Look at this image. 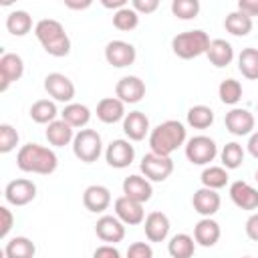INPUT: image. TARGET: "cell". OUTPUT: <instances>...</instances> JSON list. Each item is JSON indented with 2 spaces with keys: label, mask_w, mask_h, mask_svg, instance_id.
<instances>
[{
  "label": "cell",
  "mask_w": 258,
  "mask_h": 258,
  "mask_svg": "<svg viewBox=\"0 0 258 258\" xmlns=\"http://www.w3.org/2000/svg\"><path fill=\"white\" fill-rule=\"evenodd\" d=\"M16 165L24 173L50 175L58 167V157L50 147L38 143H26L16 153Z\"/></svg>",
  "instance_id": "cell-1"
},
{
  "label": "cell",
  "mask_w": 258,
  "mask_h": 258,
  "mask_svg": "<svg viewBox=\"0 0 258 258\" xmlns=\"http://www.w3.org/2000/svg\"><path fill=\"white\" fill-rule=\"evenodd\" d=\"M185 139H187V133H185L183 123H179L175 119H167L151 129L149 147H151V153L169 157L177 147L185 145Z\"/></svg>",
  "instance_id": "cell-2"
},
{
  "label": "cell",
  "mask_w": 258,
  "mask_h": 258,
  "mask_svg": "<svg viewBox=\"0 0 258 258\" xmlns=\"http://www.w3.org/2000/svg\"><path fill=\"white\" fill-rule=\"evenodd\" d=\"M34 34H36L38 42L42 44V48L50 56L60 58V56H67L71 52V38L58 20H54V18L38 20L34 26Z\"/></svg>",
  "instance_id": "cell-3"
},
{
  "label": "cell",
  "mask_w": 258,
  "mask_h": 258,
  "mask_svg": "<svg viewBox=\"0 0 258 258\" xmlns=\"http://www.w3.org/2000/svg\"><path fill=\"white\" fill-rule=\"evenodd\" d=\"M210 36L208 32L196 28V30H185V32H179L171 38V50L175 56L183 58V60H189V58H198L202 54L208 52V46H210Z\"/></svg>",
  "instance_id": "cell-4"
},
{
  "label": "cell",
  "mask_w": 258,
  "mask_h": 258,
  "mask_svg": "<svg viewBox=\"0 0 258 258\" xmlns=\"http://www.w3.org/2000/svg\"><path fill=\"white\" fill-rule=\"evenodd\" d=\"M73 153L79 161L83 163H93L101 157L103 153V141L101 135L95 129H81L79 133H75L73 139Z\"/></svg>",
  "instance_id": "cell-5"
},
{
  "label": "cell",
  "mask_w": 258,
  "mask_h": 258,
  "mask_svg": "<svg viewBox=\"0 0 258 258\" xmlns=\"http://www.w3.org/2000/svg\"><path fill=\"white\" fill-rule=\"evenodd\" d=\"M218 155V145L208 135H196L185 141V157L194 165H208Z\"/></svg>",
  "instance_id": "cell-6"
},
{
  "label": "cell",
  "mask_w": 258,
  "mask_h": 258,
  "mask_svg": "<svg viewBox=\"0 0 258 258\" xmlns=\"http://www.w3.org/2000/svg\"><path fill=\"white\" fill-rule=\"evenodd\" d=\"M141 173L149 179V181H165L171 173H173V161L171 157H163V155H155V153H145L141 159Z\"/></svg>",
  "instance_id": "cell-7"
},
{
  "label": "cell",
  "mask_w": 258,
  "mask_h": 258,
  "mask_svg": "<svg viewBox=\"0 0 258 258\" xmlns=\"http://www.w3.org/2000/svg\"><path fill=\"white\" fill-rule=\"evenodd\" d=\"M24 75V60L16 52H4L0 56V93H6L8 87L20 81Z\"/></svg>",
  "instance_id": "cell-8"
},
{
  "label": "cell",
  "mask_w": 258,
  "mask_h": 258,
  "mask_svg": "<svg viewBox=\"0 0 258 258\" xmlns=\"http://www.w3.org/2000/svg\"><path fill=\"white\" fill-rule=\"evenodd\" d=\"M4 198L10 206H16V208L26 206L36 198V183L26 177L12 179V181H8V185L4 189Z\"/></svg>",
  "instance_id": "cell-9"
},
{
  "label": "cell",
  "mask_w": 258,
  "mask_h": 258,
  "mask_svg": "<svg viewBox=\"0 0 258 258\" xmlns=\"http://www.w3.org/2000/svg\"><path fill=\"white\" fill-rule=\"evenodd\" d=\"M137 58V50L131 42H125V40H111L107 42L105 46V60L115 67V69H125V67H131Z\"/></svg>",
  "instance_id": "cell-10"
},
{
  "label": "cell",
  "mask_w": 258,
  "mask_h": 258,
  "mask_svg": "<svg viewBox=\"0 0 258 258\" xmlns=\"http://www.w3.org/2000/svg\"><path fill=\"white\" fill-rule=\"evenodd\" d=\"M44 91L58 103L71 105V101L75 99V85L62 73H48L44 77Z\"/></svg>",
  "instance_id": "cell-11"
},
{
  "label": "cell",
  "mask_w": 258,
  "mask_h": 258,
  "mask_svg": "<svg viewBox=\"0 0 258 258\" xmlns=\"http://www.w3.org/2000/svg\"><path fill=\"white\" fill-rule=\"evenodd\" d=\"M105 159L115 169H125L135 159V147L127 139H113L105 149Z\"/></svg>",
  "instance_id": "cell-12"
},
{
  "label": "cell",
  "mask_w": 258,
  "mask_h": 258,
  "mask_svg": "<svg viewBox=\"0 0 258 258\" xmlns=\"http://www.w3.org/2000/svg\"><path fill=\"white\" fill-rule=\"evenodd\" d=\"M115 95L123 103H129V105L139 103L145 97V83L135 75L121 77L117 81V85H115Z\"/></svg>",
  "instance_id": "cell-13"
},
{
  "label": "cell",
  "mask_w": 258,
  "mask_h": 258,
  "mask_svg": "<svg viewBox=\"0 0 258 258\" xmlns=\"http://www.w3.org/2000/svg\"><path fill=\"white\" fill-rule=\"evenodd\" d=\"M95 234L105 244H117L125 238V224L117 216H101L95 224Z\"/></svg>",
  "instance_id": "cell-14"
},
{
  "label": "cell",
  "mask_w": 258,
  "mask_h": 258,
  "mask_svg": "<svg viewBox=\"0 0 258 258\" xmlns=\"http://www.w3.org/2000/svg\"><path fill=\"white\" fill-rule=\"evenodd\" d=\"M226 129L236 135V137H244V135H252V129H254V115L248 111V109H240V107H234L232 111L226 113Z\"/></svg>",
  "instance_id": "cell-15"
},
{
  "label": "cell",
  "mask_w": 258,
  "mask_h": 258,
  "mask_svg": "<svg viewBox=\"0 0 258 258\" xmlns=\"http://www.w3.org/2000/svg\"><path fill=\"white\" fill-rule=\"evenodd\" d=\"M115 216L125 224V226H137L145 222V210L143 204L129 200L127 196H121L115 200Z\"/></svg>",
  "instance_id": "cell-16"
},
{
  "label": "cell",
  "mask_w": 258,
  "mask_h": 258,
  "mask_svg": "<svg viewBox=\"0 0 258 258\" xmlns=\"http://www.w3.org/2000/svg\"><path fill=\"white\" fill-rule=\"evenodd\" d=\"M123 196H127L129 200H135L139 204H145L151 200L153 196V187H151V181L143 175H129L123 179Z\"/></svg>",
  "instance_id": "cell-17"
},
{
  "label": "cell",
  "mask_w": 258,
  "mask_h": 258,
  "mask_svg": "<svg viewBox=\"0 0 258 258\" xmlns=\"http://www.w3.org/2000/svg\"><path fill=\"white\" fill-rule=\"evenodd\" d=\"M230 198L240 210H246V212L258 210V189L242 179H238L230 185Z\"/></svg>",
  "instance_id": "cell-18"
},
{
  "label": "cell",
  "mask_w": 258,
  "mask_h": 258,
  "mask_svg": "<svg viewBox=\"0 0 258 258\" xmlns=\"http://www.w3.org/2000/svg\"><path fill=\"white\" fill-rule=\"evenodd\" d=\"M220 204H222L220 194L210 187H200L191 198V206L202 218H212L220 210Z\"/></svg>",
  "instance_id": "cell-19"
},
{
  "label": "cell",
  "mask_w": 258,
  "mask_h": 258,
  "mask_svg": "<svg viewBox=\"0 0 258 258\" xmlns=\"http://www.w3.org/2000/svg\"><path fill=\"white\" fill-rule=\"evenodd\" d=\"M143 230H145V238L149 242H163L169 234V218L163 214V212H151L145 216V222H143Z\"/></svg>",
  "instance_id": "cell-20"
},
{
  "label": "cell",
  "mask_w": 258,
  "mask_h": 258,
  "mask_svg": "<svg viewBox=\"0 0 258 258\" xmlns=\"http://www.w3.org/2000/svg\"><path fill=\"white\" fill-rule=\"evenodd\" d=\"M83 206L89 212H93V214L105 212L111 206V191H109V187L99 185V183L89 185L85 189V194H83Z\"/></svg>",
  "instance_id": "cell-21"
},
{
  "label": "cell",
  "mask_w": 258,
  "mask_h": 258,
  "mask_svg": "<svg viewBox=\"0 0 258 258\" xmlns=\"http://www.w3.org/2000/svg\"><path fill=\"white\" fill-rule=\"evenodd\" d=\"M123 133L129 137V141H141L145 139L149 131V119L143 111H131L123 119Z\"/></svg>",
  "instance_id": "cell-22"
},
{
  "label": "cell",
  "mask_w": 258,
  "mask_h": 258,
  "mask_svg": "<svg viewBox=\"0 0 258 258\" xmlns=\"http://www.w3.org/2000/svg\"><path fill=\"white\" fill-rule=\"evenodd\" d=\"M125 103L119 101L117 97H105L97 103V119L107 123V125H113L117 121H123L125 119Z\"/></svg>",
  "instance_id": "cell-23"
},
{
  "label": "cell",
  "mask_w": 258,
  "mask_h": 258,
  "mask_svg": "<svg viewBox=\"0 0 258 258\" xmlns=\"http://www.w3.org/2000/svg\"><path fill=\"white\" fill-rule=\"evenodd\" d=\"M220 234H222L220 224L216 220H212V218H202L194 226V240H196V244H200L204 248L216 246L218 240H220Z\"/></svg>",
  "instance_id": "cell-24"
},
{
  "label": "cell",
  "mask_w": 258,
  "mask_h": 258,
  "mask_svg": "<svg viewBox=\"0 0 258 258\" xmlns=\"http://www.w3.org/2000/svg\"><path fill=\"white\" fill-rule=\"evenodd\" d=\"M206 56L216 69H224L234 60V46L224 38H214L208 46Z\"/></svg>",
  "instance_id": "cell-25"
},
{
  "label": "cell",
  "mask_w": 258,
  "mask_h": 258,
  "mask_svg": "<svg viewBox=\"0 0 258 258\" xmlns=\"http://www.w3.org/2000/svg\"><path fill=\"white\" fill-rule=\"evenodd\" d=\"M44 135H46V141L52 147H64V145L73 143V139H75L73 127L69 123H64L62 119H56L50 125H46V133Z\"/></svg>",
  "instance_id": "cell-26"
},
{
  "label": "cell",
  "mask_w": 258,
  "mask_h": 258,
  "mask_svg": "<svg viewBox=\"0 0 258 258\" xmlns=\"http://www.w3.org/2000/svg\"><path fill=\"white\" fill-rule=\"evenodd\" d=\"M28 115L34 123H40V125H50L52 121H56V115H58V109L54 105V101H48V99H38L30 105L28 109Z\"/></svg>",
  "instance_id": "cell-27"
},
{
  "label": "cell",
  "mask_w": 258,
  "mask_h": 258,
  "mask_svg": "<svg viewBox=\"0 0 258 258\" xmlns=\"http://www.w3.org/2000/svg\"><path fill=\"white\" fill-rule=\"evenodd\" d=\"M34 254H36V246L26 236H14L4 246L6 258H34Z\"/></svg>",
  "instance_id": "cell-28"
},
{
  "label": "cell",
  "mask_w": 258,
  "mask_h": 258,
  "mask_svg": "<svg viewBox=\"0 0 258 258\" xmlns=\"http://www.w3.org/2000/svg\"><path fill=\"white\" fill-rule=\"evenodd\" d=\"M6 30L12 36H26L32 30V16L26 10H12L6 16Z\"/></svg>",
  "instance_id": "cell-29"
},
{
  "label": "cell",
  "mask_w": 258,
  "mask_h": 258,
  "mask_svg": "<svg viewBox=\"0 0 258 258\" xmlns=\"http://www.w3.org/2000/svg\"><path fill=\"white\" fill-rule=\"evenodd\" d=\"M167 252L171 258H191L196 252V240L189 234H175L167 242Z\"/></svg>",
  "instance_id": "cell-30"
},
{
  "label": "cell",
  "mask_w": 258,
  "mask_h": 258,
  "mask_svg": "<svg viewBox=\"0 0 258 258\" xmlns=\"http://www.w3.org/2000/svg\"><path fill=\"white\" fill-rule=\"evenodd\" d=\"M60 119L64 123H69L73 129L75 127H85L91 121V111H89L87 105L71 103V105H64V109L60 111Z\"/></svg>",
  "instance_id": "cell-31"
},
{
  "label": "cell",
  "mask_w": 258,
  "mask_h": 258,
  "mask_svg": "<svg viewBox=\"0 0 258 258\" xmlns=\"http://www.w3.org/2000/svg\"><path fill=\"white\" fill-rule=\"evenodd\" d=\"M224 28L234 36H248L252 30V18L240 10H234L224 18Z\"/></svg>",
  "instance_id": "cell-32"
},
{
  "label": "cell",
  "mask_w": 258,
  "mask_h": 258,
  "mask_svg": "<svg viewBox=\"0 0 258 258\" xmlns=\"http://www.w3.org/2000/svg\"><path fill=\"white\" fill-rule=\"evenodd\" d=\"M238 71L250 81H258V48H242L238 54Z\"/></svg>",
  "instance_id": "cell-33"
},
{
  "label": "cell",
  "mask_w": 258,
  "mask_h": 258,
  "mask_svg": "<svg viewBox=\"0 0 258 258\" xmlns=\"http://www.w3.org/2000/svg\"><path fill=\"white\" fill-rule=\"evenodd\" d=\"M214 123V111L208 105H194L187 109V125L194 129H208Z\"/></svg>",
  "instance_id": "cell-34"
},
{
  "label": "cell",
  "mask_w": 258,
  "mask_h": 258,
  "mask_svg": "<svg viewBox=\"0 0 258 258\" xmlns=\"http://www.w3.org/2000/svg\"><path fill=\"white\" fill-rule=\"evenodd\" d=\"M220 159H222V167L226 169H238L244 161V147L236 141H230L222 147L220 151Z\"/></svg>",
  "instance_id": "cell-35"
},
{
  "label": "cell",
  "mask_w": 258,
  "mask_h": 258,
  "mask_svg": "<svg viewBox=\"0 0 258 258\" xmlns=\"http://www.w3.org/2000/svg\"><path fill=\"white\" fill-rule=\"evenodd\" d=\"M204 187H210V189H220L228 183V169L226 167H220V165H210L202 171L200 175Z\"/></svg>",
  "instance_id": "cell-36"
},
{
  "label": "cell",
  "mask_w": 258,
  "mask_h": 258,
  "mask_svg": "<svg viewBox=\"0 0 258 258\" xmlns=\"http://www.w3.org/2000/svg\"><path fill=\"white\" fill-rule=\"evenodd\" d=\"M218 97L224 105H236L242 99V85L236 79H224L218 87Z\"/></svg>",
  "instance_id": "cell-37"
},
{
  "label": "cell",
  "mask_w": 258,
  "mask_h": 258,
  "mask_svg": "<svg viewBox=\"0 0 258 258\" xmlns=\"http://www.w3.org/2000/svg\"><path fill=\"white\" fill-rule=\"evenodd\" d=\"M137 24H139V14L131 8V4L121 8V10H117V12H113V26L117 30L129 32V30L137 28Z\"/></svg>",
  "instance_id": "cell-38"
},
{
  "label": "cell",
  "mask_w": 258,
  "mask_h": 258,
  "mask_svg": "<svg viewBox=\"0 0 258 258\" xmlns=\"http://www.w3.org/2000/svg\"><path fill=\"white\" fill-rule=\"evenodd\" d=\"M200 2L198 0H173L171 2V12L179 20H191L200 14Z\"/></svg>",
  "instance_id": "cell-39"
},
{
  "label": "cell",
  "mask_w": 258,
  "mask_h": 258,
  "mask_svg": "<svg viewBox=\"0 0 258 258\" xmlns=\"http://www.w3.org/2000/svg\"><path fill=\"white\" fill-rule=\"evenodd\" d=\"M18 131L10 123H0V153H10L18 145Z\"/></svg>",
  "instance_id": "cell-40"
},
{
  "label": "cell",
  "mask_w": 258,
  "mask_h": 258,
  "mask_svg": "<svg viewBox=\"0 0 258 258\" xmlns=\"http://www.w3.org/2000/svg\"><path fill=\"white\" fill-rule=\"evenodd\" d=\"M127 258H153V248L147 242H133L127 248Z\"/></svg>",
  "instance_id": "cell-41"
},
{
  "label": "cell",
  "mask_w": 258,
  "mask_h": 258,
  "mask_svg": "<svg viewBox=\"0 0 258 258\" xmlns=\"http://www.w3.org/2000/svg\"><path fill=\"white\" fill-rule=\"evenodd\" d=\"M0 218H2V228H0V238L4 240L8 234H10V230H12V226H14V214L6 208V206H0Z\"/></svg>",
  "instance_id": "cell-42"
},
{
  "label": "cell",
  "mask_w": 258,
  "mask_h": 258,
  "mask_svg": "<svg viewBox=\"0 0 258 258\" xmlns=\"http://www.w3.org/2000/svg\"><path fill=\"white\" fill-rule=\"evenodd\" d=\"M131 8L137 14H151L159 8V0H131Z\"/></svg>",
  "instance_id": "cell-43"
},
{
  "label": "cell",
  "mask_w": 258,
  "mask_h": 258,
  "mask_svg": "<svg viewBox=\"0 0 258 258\" xmlns=\"http://www.w3.org/2000/svg\"><path fill=\"white\" fill-rule=\"evenodd\" d=\"M93 258H123V256L113 244H103L93 252Z\"/></svg>",
  "instance_id": "cell-44"
},
{
  "label": "cell",
  "mask_w": 258,
  "mask_h": 258,
  "mask_svg": "<svg viewBox=\"0 0 258 258\" xmlns=\"http://www.w3.org/2000/svg\"><path fill=\"white\" fill-rule=\"evenodd\" d=\"M246 236L250 238V240H254V242H258V212L256 214H252L248 220H246Z\"/></svg>",
  "instance_id": "cell-45"
},
{
  "label": "cell",
  "mask_w": 258,
  "mask_h": 258,
  "mask_svg": "<svg viewBox=\"0 0 258 258\" xmlns=\"http://www.w3.org/2000/svg\"><path fill=\"white\" fill-rule=\"evenodd\" d=\"M238 10L252 16H258V0H238Z\"/></svg>",
  "instance_id": "cell-46"
},
{
  "label": "cell",
  "mask_w": 258,
  "mask_h": 258,
  "mask_svg": "<svg viewBox=\"0 0 258 258\" xmlns=\"http://www.w3.org/2000/svg\"><path fill=\"white\" fill-rule=\"evenodd\" d=\"M101 4L105 6V8H109V10H121V8H125V6H129L127 4V0H101Z\"/></svg>",
  "instance_id": "cell-47"
},
{
  "label": "cell",
  "mask_w": 258,
  "mask_h": 258,
  "mask_svg": "<svg viewBox=\"0 0 258 258\" xmlns=\"http://www.w3.org/2000/svg\"><path fill=\"white\" fill-rule=\"evenodd\" d=\"M93 2L91 0H83V2H75V0H64V6L67 8H71V10H85V8H89Z\"/></svg>",
  "instance_id": "cell-48"
},
{
  "label": "cell",
  "mask_w": 258,
  "mask_h": 258,
  "mask_svg": "<svg viewBox=\"0 0 258 258\" xmlns=\"http://www.w3.org/2000/svg\"><path fill=\"white\" fill-rule=\"evenodd\" d=\"M248 151H250L252 157L258 159V131L250 135V139H248Z\"/></svg>",
  "instance_id": "cell-49"
},
{
  "label": "cell",
  "mask_w": 258,
  "mask_h": 258,
  "mask_svg": "<svg viewBox=\"0 0 258 258\" xmlns=\"http://www.w3.org/2000/svg\"><path fill=\"white\" fill-rule=\"evenodd\" d=\"M256 181H258V169H256Z\"/></svg>",
  "instance_id": "cell-50"
},
{
  "label": "cell",
  "mask_w": 258,
  "mask_h": 258,
  "mask_svg": "<svg viewBox=\"0 0 258 258\" xmlns=\"http://www.w3.org/2000/svg\"><path fill=\"white\" fill-rule=\"evenodd\" d=\"M242 258H252V256H242Z\"/></svg>",
  "instance_id": "cell-51"
},
{
  "label": "cell",
  "mask_w": 258,
  "mask_h": 258,
  "mask_svg": "<svg viewBox=\"0 0 258 258\" xmlns=\"http://www.w3.org/2000/svg\"><path fill=\"white\" fill-rule=\"evenodd\" d=\"M256 111H258V103H256Z\"/></svg>",
  "instance_id": "cell-52"
}]
</instances>
